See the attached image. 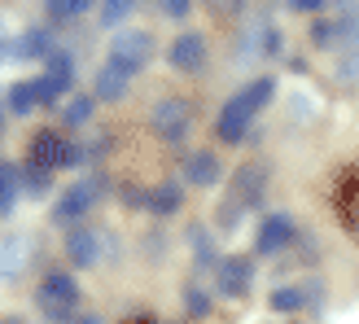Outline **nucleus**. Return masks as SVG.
I'll return each mask as SVG.
<instances>
[{"label":"nucleus","instance_id":"nucleus-1","mask_svg":"<svg viewBox=\"0 0 359 324\" xmlns=\"http://www.w3.org/2000/svg\"><path fill=\"white\" fill-rule=\"evenodd\" d=\"M263 193H267V167L263 162H241L232 171V189L219 202V224L224 228H237L245 220V210H259L263 206Z\"/></svg>","mask_w":359,"mask_h":324},{"label":"nucleus","instance_id":"nucleus-2","mask_svg":"<svg viewBox=\"0 0 359 324\" xmlns=\"http://www.w3.org/2000/svg\"><path fill=\"white\" fill-rule=\"evenodd\" d=\"M35 302H40V311L48 324H75L79 320V285L75 276L66 272H48L40 294H35Z\"/></svg>","mask_w":359,"mask_h":324},{"label":"nucleus","instance_id":"nucleus-3","mask_svg":"<svg viewBox=\"0 0 359 324\" xmlns=\"http://www.w3.org/2000/svg\"><path fill=\"white\" fill-rule=\"evenodd\" d=\"M110 62H114V66H123L128 75L145 70V66L154 62V35H149V31H136V27L118 31L114 40H110Z\"/></svg>","mask_w":359,"mask_h":324},{"label":"nucleus","instance_id":"nucleus-4","mask_svg":"<svg viewBox=\"0 0 359 324\" xmlns=\"http://www.w3.org/2000/svg\"><path fill=\"white\" fill-rule=\"evenodd\" d=\"M97 175H88V180H75L62 197H57V206H53V224H62V228H79L83 215H93V202H97Z\"/></svg>","mask_w":359,"mask_h":324},{"label":"nucleus","instance_id":"nucleus-5","mask_svg":"<svg viewBox=\"0 0 359 324\" xmlns=\"http://www.w3.org/2000/svg\"><path fill=\"white\" fill-rule=\"evenodd\" d=\"M149 123H154V132L163 136L167 145H180V140L189 136V128H193V105L184 97H163V101L154 105Z\"/></svg>","mask_w":359,"mask_h":324},{"label":"nucleus","instance_id":"nucleus-6","mask_svg":"<svg viewBox=\"0 0 359 324\" xmlns=\"http://www.w3.org/2000/svg\"><path fill=\"white\" fill-rule=\"evenodd\" d=\"M70 79H75V58H70L66 48H57L48 58V70L35 79V97H40V105H57V97L70 93Z\"/></svg>","mask_w":359,"mask_h":324},{"label":"nucleus","instance_id":"nucleus-7","mask_svg":"<svg viewBox=\"0 0 359 324\" xmlns=\"http://www.w3.org/2000/svg\"><path fill=\"white\" fill-rule=\"evenodd\" d=\"M337 79L359 83V9L342 13V44H337Z\"/></svg>","mask_w":359,"mask_h":324},{"label":"nucleus","instance_id":"nucleus-8","mask_svg":"<svg viewBox=\"0 0 359 324\" xmlns=\"http://www.w3.org/2000/svg\"><path fill=\"white\" fill-rule=\"evenodd\" d=\"M250 285H255V263H250L245 255L219 259V267H215V290H219L224 298H241V294H250Z\"/></svg>","mask_w":359,"mask_h":324},{"label":"nucleus","instance_id":"nucleus-9","mask_svg":"<svg viewBox=\"0 0 359 324\" xmlns=\"http://www.w3.org/2000/svg\"><path fill=\"white\" fill-rule=\"evenodd\" d=\"M101 245H105V232H97L93 224H79V228L66 232V259L75 267H97L101 255H105Z\"/></svg>","mask_w":359,"mask_h":324},{"label":"nucleus","instance_id":"nucleus-10","mask_svg":"<svg viewBox=\"0 0 359 324\" xmlns=\"http://www.w3.org/2000/svg\"><path fill=\"white\" fill-rule=\"evenodd\" d=\"M294 237H298V224H294V215L276 210V215H267V220H263L255 250H259V255H280V250H290V245H294Z\"/></svg>","mask_w":359,"mask_h":324},{"label":"nucleus","instance_id":"nucleus-11","mask_svg":"<svg viewBox=\"0 0 359 324\" xmlns=\"http://www.w3.org/2000/svg\"><path fill=\"white\" fill-rule=\"evenodd\" d=\"M31 263V237L27 232H5L0 237V281H18Z\"/></svg>","mask_w":359,"mask_h":324},{"label":"nucleus","instance_id":"nucleus-12","mask_svg":"<svg viewBox=\"0 0 359 324\" xmlns=\"http://www.w3.org/2000/svg\"><path fill=\"white\" fill-rule=\"evenodd\" d=\"M167 62L175 70H184V75H197V70L206 66V40L197 31H184V35H175L171 40V53H167Z\"/></svg>","mask_w":359,"mask_h":324},{"label":"nucleus","instance_id":"nucleus-13","mask_svg":"<svg viewBox=\"0 0 359 324\" xmlns=\"http://www.w3.org/2000/svg\"><path fill=\"white\" fill-rule=\"evenodd\" d=\"M66 158H70V145L53 128H44V132L31 136V162H35V167L57 171V167H66Z\"/></svg>","mask_w":359,"mask_h":324},{"label":"nucleus","instance_id":"nucleus-14","mask_svg":"<svg viewBox=\"0 0 359 324\" xmlns=\"http://www.w3.org/2000/svg\"><path fill=\"white\" fill-rule=\"evenodd\" d=\"M250 123H255V114L245 110V105L232 97L228 105H224V114H219V123H215V136L224 140V145H241V140L250 136Z\"/></svg>","mask_w":359,"mask_h":324},{"label":"nucleus","instance_id":"nucleus-15","mask_svg":"<svg viewBox=\"0 0 359 324\" xmlns=\"http://www.w3.org/2000/svg\"><path fill=\"white\" fill-rule=\"evenodd\" d=\"M184 180L197 189H210V184H219L224 180V167H219V158H215L210 149H197L184 158Z\"/></svg>","mask_w":359,"mask_h":324},{"label":"nucleus","instance_id":"nucleus-16","mask_svg":"<svg viewBox=\"0 0 359 324\" xmlns=\"http://www.w3.org/2000/svg\"><path fill=\"white\" fill-rule=\"evenodd\" d=\"M128 83H132L128 70L114 66V62H105L97 75H93V97L97 101H118V97H128Z\"/></svg>","mask_w":359,"mask_h":324},{"label":"nucleus","instance_id":"nucleus-17","mask_svg":"<svg viewBox=\"0 0 359 324\" xmlns=\"http://www.w3.org/2000/svg\"><path fill=\"white\" fill-rule=\"evenodd\" d=\"M9 48H13V58H27V62H31V58H44V62H48L53 53H57V48H53V31H48V27H27Z\"/></svg>","mask_w":359,"mask_h":324},{"label":"nucleus","instance_id":"nucleus-18","mask_svg":"<svg viewBox=\"0 0 359 324\" xmlns=\"http://www.w3.org/2000/svg\"><path fill=\"white\" fill-rule=\"evenodd\" d=\"M272 97H276V79H272V75H259V79H250V83L241 88V93H237V101L245 105L250 114H259V110H263V105L272 101Z\"/></svg>","mask_w":359,"mask_h":324},{"label":"nucleus","instance_id":"nucleus-19","mask_svg":"<svg viewBox=\"0 0 359 324\" xmlns=\"http://www.w3.org/2000/svg\"><path fill=\"white\" fill-rule=\"evenodd\" d=\"M180 206H184V189L175 180H167V184H158L149 193V215H175Z\"/></svg>","mask_w":359,"mask_h":324},{"label":"nucleus","instance_id":"nucleus-20","mask_svg":"<svg viewBox=\"0 0 359 324\" xmlns=\"http://www.w3.org/2000/svg\"><path fill=\"white\" fill-rule=\"evenodd\" d=\"M18 193H22V171L13 167V162H0V215H9Z\"/></svg>","mask_w":359,"mask_h":324},{"label":"nucleus","instance_id":"nucleus-21","mask_svg":"<svg viewBox=\"0 0 359 324\" xmlns=\"http://www.w3.org/2000/svg\"><path fill=\"white\" fill-rule=\"evenodd\" d=\"M9 110H13V114H35V110H40V97H35V79L9 88Z\"/></svg>","mask_w":359,"mask_h":324},{"label":"nucleus","instance_id":"nucleus-22","mask_svg":"<svg viewBox=\"0 0 359 324\" xmlns=\"http://www.w3.org/2000/svg\"><path fill=\"white\" fill-rule=\"evenodd\" d=\"M311 44H316V48L342 44V13H337V18H320V22L311 27Z\"/></svg>","mask_w":359,"mask_h":324},{"label":"nucleus","instance_id":"nucleus-23","mask_svg":"<svg viewBox=\"0 0 359 324\" xmlns=\"http://www.w3.org/2000/svg\"><path fill=\"white\" fill-rule=\"evenodd\" d=\"M302 302H307V290L302 285H285V290L272 294V311H302Z\"/></svg>","mask_w":359,"mask_h":324},{"label":"nucleus","instance_id":"nucleus-24","mask_svg":"<svg viewBox=\"0 0 359 324\" xmlns=\"http://www.w3.org/2000/svg\"><path fill=\"white\" fill-rule=\"evenodd\" d=\"M62 119L70 123V128H83V123L93 119V93H88V97H70L66 110H62Z\"/></svg>","mask_w":359,"mask_h":324},{"label":"nucleus","instance_id":"nucleus-25","mask_svg":"<svg viewBox=\"0 0 359 324\" xmlns=\"http://www.w3.org/2000/svg\"><path fill=\"white\" fill-rule=\"evenodd\" d=\"M48 175H53V171H44V167H35V162H27V167H22V189L35 193V197H44V193H48Z\"/></svg>","mask_w":359,"mask_h":324},{"label":"nucleus","instance_id":"nucleus-26","mask_svg":"<svg viewBox=\"0 0 359 324\" xmlns=\"http://www.w3.org/2000/svg\"><path fill=\"white\" fill-rule=\"evenodd\" d=\"M88 5H93V0H48V18H57V22H66V18H79V13H88Z\"/></svg>","mask_w":359,"mask_h":324},{"label":"nucleus","instance_id":"nucleus-27","mask_svg":"<svg viewBox=\"0 0 359 324\" xmlns=\"http://www.w3.org/2000/svg\"><path fill=\"white\" fill-rule=\"evenodd\" d=\"M123 18H132V0H110V5L101 9V22H110V27H118Z\"/></svg>","mask_w":359,"mask_h":324},{"label":"nucleus","instance_id":"nucleus-28","mask_svg":"<svg viewBox=\"0 0 359 324\" xmlns=\"http://www.w3.org/2000/svg\"><path fill=\"white\" fill-rule=\"evenodd\" d=\"M184 311H189V316H206V311H210V294L189 290V294H184Z\"/></svg>","mask_w":359,"mask_h":324},{"label":"nucleus","instance_id":"nucleus-29","mask_svg":"<svg viewBox=\"0 0 359 324\" xmlns=\"http://www.w3.org/2000/svg\"><path fill=\"white\" fill-rule=\"evenodd\" d=\"M193 259H197V263H210V241H206V232H193Z\"/></svg>","mask_w":359,"mask_h":324},{"label":"nucleus","instance_id":"nucleus-30","mask_svg":"<svg viewBox=\"0 0 359 324\" xmlns=\"http://www.w3.org/2000/svg\"><path fill=\"white\" fill-rule=\"evenodd\" d=\"M189 0H167V18H189Z\"/></svg>","mask_w":359,"mask_h":324},{"label":"nucleus","instance_id":"nucleus-31","mask_svg":"<svg viewBox=\"0 0 359 324\" xmlns=\"http://www.w3.org/2000/svg\"><path fill=\"white\" fill-rule=\"evenodd\" d=\"M75 324H105V320H101V316H79Z\"/></svg>","mask_w":359,"mask_h":324},{"label":"nucleus","instance_id":"nucleus-32","mask_svg":"<svg viewBox=\"0 0 359 324\" xmlns=\"http://www.w3.org/2000/svg\"><path fill=\"white\" fill-rule=\"evenodd\" d=\"M0 324H31V320H22V316H5Z\"/></svg>","mask_w":359,"mask_h":324},{"label":"nucleus","instance_id":"nucleus-33","mask_svg":"<svg viewBox=\"0 0 359 324\" xmlns=\"http://www.w3.org/2000/svg\"><path fill=\"white\" fill-rule=\"evenodd\" d=\"M132 324H154V320H149V316H136V320H132Z\"/></svg>","mask_w":359,"mask_h":324},{"label":"nucleus","instance_id":"nucleus-34","mask_svg":"<svg viewBox=\"0 0 359 324\" xmlns=\"http://www.w3.org/2000/svg\"><path fill=\"white\" fill-rule=\"evenodd\" d=\"M0 132H5V119H0Z\"/></svg>","mask_w":359,"mask_h":324}]
</instances>
